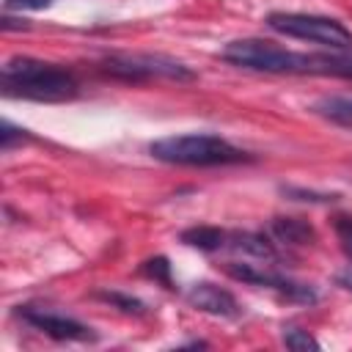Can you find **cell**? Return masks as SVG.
I'll use <instances>...</instances> for the list:
<instances>
[{"mask_svg": "<svg viewBox=\"0 0 352 352\" xmlns=\"http://www.w3.org/2000/svg\"><path fill=\"white\" fill-rule=\"evenodd\" d=\"M0 88L6 96H22L36 102H66L80 94L77 77L69 69L28 55H16L3 63Z\"/></svg>", "mask_w": 352, "mask_h": 352, "instance_id": "obj_1", "label": "cell"}, {"mask_svg": "<svg viewBox=\"0 0 352 352\" xmlns=\"http://www.w3.org/2000/svg\"><path fill=\"white\" fill-rule=\"evenodd\" d=\"M148 154L168 165H190V168H214V165H236L250 162L253 157L234 146L231 140L209 132H187L168 135L148 143Z\"/></svg>", "mask_w": 352, "mask_h": 352, "instance_id": "obj_2", "label": "cell"}, {"mask_svg": "<svg viewBox=\"0 0 352 352\" xmlns=\"http://www.w3.org/2000/svg\"><path fill=\"white\" fill-rule=\"evenodd\" d=\"M220 58L264 74H311V52H292L267 38H234L220 50Z\"/></svg>", "mask_w": 352, "mask_h": 352, "instance_id": "obj_3", "label": "cell"}, {"mask_svg": "<svg viewBox=\"0 0 352 352\" xmlns=\"http://www.w3.org/2000/svg\"><path fill=\"white\" fill-rule=\"evenodd\" d=\"M267 28L280 36H289V38L322 44L327 50H349L352 47V30L344 22H338L333 16H322V14L272 11L267 16Z\"/></svg>", "mask_w": 352, "mask_h": 352, "instance_id": "obj_4", "label": "cell"}, {"mask_svg": "<svg viewBox=\"0 0 352 352\" xmlns=\"http://www.w3.org/2000/svg\"><path fill=\"white\" fill-rule=\"evenodd\" d=\"M102 72L124 80V82H146L154 77L162 80H195V72L184 66L182 60H173L168 55H148V52H135V55H110L102 60Z\"/></svg>", "mask_w": 352, "mask_h": 352, "instance_id": "obj_5", "label": "cell"}, {"mask_svg": "<svg viewBox=\"0 0 352 352\" xmlns=\"http://www.w3.org/2000/svg\"><path fill=\"white\" fill-rule=\"evenodd\" d=\"M223 272L231 275L234 280H242V283H250V286H261V289H272V292L283 294L292 302L314 305L319 300V292L314 286L300 283V280H292V278H286L280 272H272V270H264V267H256V264L228 261V264H223Z\"/></svg>", "mask_w": 352, "mask_h": 352, "instance_id": "obj_6", "label": "cell"}, {"mask_svg": "<svg viewBox=\"0 0 352 352\" xmlns=\"http://www.w3.org/2000/svg\"><path fill=\"white\" fill-rule=\"evenodd\" d=\"M16 316L30 324L33 330L55 338V341H94L96 333L82 324L80 319L74 316H66V314H55V311H44V308H33V305H19Z\"/></svg>", "mask_w": 352, "mask_h": 352, "instance_id": "obj_7", "label": "cell"}, {"mask_svg": "<svg viewBox=\"0 0 352 352\" xmlns=\"http://www.w3.org/2000/svg\"><path fill=\"white\" fill-rule=\"evenodd\" d=\"M187 302L204 314H212V316H223V319H234L239 316V302L236 297L228 292V289H220L209 280H201V283H192L190 292H187Z\"/></svg>", "mask_w": 352, "mask_h": 352, "instance_id": "obj_8", "label": "cell"}, {"mask_svg": "<svg viewBox=\"0 0 352 352\" xmlns=\"http://www.w3.org/2000/svg\"><path fill=\"white\" fill-rule=\"evenodd\" d=\"M270 234L283 242V245H314L316 242V228L302 220V217H272L270 220Z\"/></svg>", "mask_w": 352, "mask_h": 352, "instance_id": "obj_9", "label": "cell"}, {"mask_svg": "<svg viewBox=\"0 0 352 352\" xmlns=\"http://www.w3.org/2000/svg\"><path fill=\"white\" fill-rule=\"evenodd\" d=\"M226 248H231L236 253H245V256H253V258H264V261L278 258L275 245L264 234H256V231H231L226 236Z\"/></svg>", "mask_w": 352, "mask_h": 352, "instance_id": "obj_10", "label": "cell"}, {"mask_svg": "<svg viewBox=\"0 0 352 352\" xmlns=\"http://www.w3.org/2000/svg\"><path fill=\"white\" fill-rule=\"evenodd\" d=\"M311 74L352 77V47H349V50H327V52H311Z\"/></svg>", "mask_w": 352, "mask_h": 352, "instance_id": "obj_11", "label": "cell"}, {"mask_svg": "<svg viewBox=\"0 0 352 352\" xmlns=\"http://www.w3.org/2000/svg\"><path fill=\"white\" fill-rule=\"evenodd\" d=\"M226 236L228 234L217 226H192V228H184L179 239L198 250H220V248H226Z\"/></svg>", "mask_w": 352, "mask_h": 352, "instance_id": "obj_12", "label": "cell"}, {"mask_svg": "<svg viewBox=\"0 0 352 352\" xmlns=\"http://www.w3.org/2000/svg\"><path fill=\"white\" fill-rule=\"evenodd\" d=\"M314 113L338 126L352 129V99L349 96H324L314 104Z\"/></svg>", "mask_w": 352, "mask_h": 352, "instance_id": "obj_13", "label": "cell"}, {"mask_svg": "<svg viewBox=\"0 0 352 352\" xmlns=\"http://www.w3.org/2000/svg\"><path fill=\"white\" fill-rule=\"evenodd\" d=\"M280 195H286L289 201H305V204H333L341 198L338 192H316V190H305L294 184H280Z\"/></svg>", "mask_w": 352, "mask_h": 352, "instance_id": "obj_14", "label": "cell"}, {"mask_svg": "<svg viewBox=\"0 0 352 352\" xmlns=\"http://www.w3.org/2000/svg\"><path fill=\"white\" fill-rule=\"evenodd\" d=\"M96 297L104 300V302H110L113 308H118L124 314H138V316L146 314V302L138 300V297H132V294H124V292H96Z\"/></svg>", "mask_w": 352, "mask_h": 352, "instance_id": "obj_15", "label": "cell"}, {"mask_svg": "<svg viewBox=\"0 0 352 352\" xmlns=\"http://www.w3.org/2000/svg\"><path fill=\"white\" fill-rule=\"evenodd\" d=\"M283 344H286L289 349H294V352L319 349V341H316L308 330H302V327H286V330H283Z\"/></svg>", "mask_w": 352, "mask_h": 352, "instance_id": "obj_16", "label": "cell"}, {"mask_svg": "<svg viewBox=\"0 0 352 352\" xmlns=\"http://www.w3.org/2000/svg\"><path fill=\"white\" fill-rule=\"evenodd\" d=\"M140 272L148 275V278H154V280H160V283L168 286V289H170V283H173V280H170V261H168L165 256H154V258L143 261Z\"/></svg>", "mask_w": 352, "mask_h": 352, "instance_id": "obj_17", "label": "cell"}, {"mask_svg": "<svg viewBox=\"0 0 352 352\" xmlns=\"http://www.w3.org/2000/svg\"><path fill=\"white\" fill-rule=\"evenodd\" d=\"M22 140H30V132L22 129V126H14L11 121H3V126H0V146H3V151H11Z\"/></svg>", "mask_w": 352, "mask_h": 352, "instance_id": "obj_18", "label": "cell"}, {"mask_svg": "<svg viewBox=\"0 0 352 352\" xmlns=\"http://www.w3.org/2000/svg\"><path fill=\"white\" fill-rule=\"evenodd\" d=\"M336 236H338V242H341V250H344L346 258L352 261V214L336 217Z\"/></svg>", "mask_w": 352, "mask_h": 352, "instance_id": "obj_19", "label": "cell"}, {"mask_svg": "<svg viewBox=\"0 0 352 352\" xmlns=\"http://www.w3.org/2000/svg\"><path fill=\"white\" fill-rule=\"evenodd\" d=\"M50 6L52 0H6V11H41Z\"/></svg>", "mask_w": 352, "mask_h": 352, "instance_id": "obj_20", "label": "cell"}, {"mask_svg": "<svg viewBox=\"0 0 352 352\" xmlns=\"http://www.w3.org/2000/svg\"><path fill=\"white\" fill-rule=\"evenodd\" d=\"M338 283H341L344 289H349V292H352V267H349L346 272H341V275H338Z\"/></svg>", "mask_w": 352, "mask_h": 352, "instance_id": "obj_21", "label": "cell"}]
</instances>
